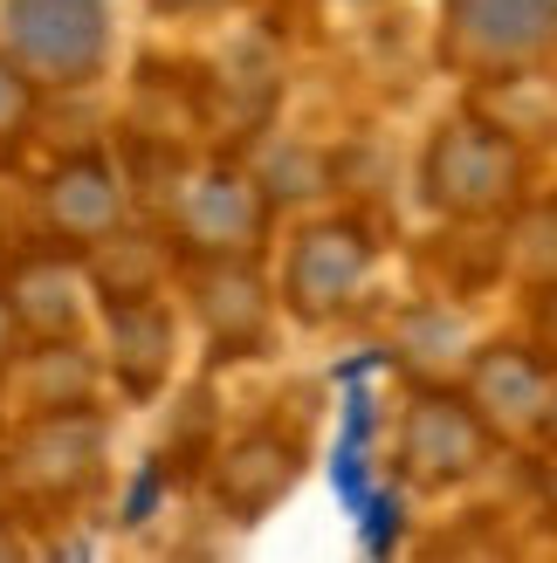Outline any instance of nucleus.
Listing matches in <instances>:
<instances>
[{"instance_id": "obj_1", "label": "nucleus", "mask_w": 557, "mask_h": 563, "mask_svg": "<svg viewBox=\"0 0 557 563\" xmlns=\"http://www.w3.org/2000/svg\"><path fill=\"white\" fill-rule=\"evenodd\" d=\"M523 179H531V158H523V137L495 118H448L427 137L421 158V192L434 213L448 220H495L523 200Z\"/></svg>"}, {"instance_id": "obj_10", "label": "nucleus", "mask_w": 557, "mask_h": 563, "mask_svg": "<svg viewBox=\"0 0 557 563\" xmlns=\"http://www.w3.org/2000/svg\"><path fill=\"white\" fill-rule=\"evenodd\" d=\"M14 317L28 336H76L83 317H90V275H83L76 262H28L14 275Z\"/></svg>"}, {"instance_id": "obj_14", "label": "nucleus", "mask_w": 557, "mask_h": 563, "mask_svg": "<svg viewBox=\"0 0 557 563\" xmlns=\"http://www.w3.org/2000/svg\"><path fill=\"white\" fill-rule=\"evenodd\" d=\"M90 357H83L76 336H42V351L21 357V399L28 412H69V406H90Z\"/></svg>"}, {"instance_id": "obj_12", "label": "nucleus", "mask_w": 557, "mask_h": 563, "mask_svg": "<svg viewBox=\"0 0 557 563\" xmlns=\"http://www.w3.org/2000/svg\"><path fill=\"white\" fill-rule=\"evenodd\" d=\"M118 220H124V192H118V179H110L97 158L55 173V186H48V228L63 241H110Z\"/></svg>"}, {"instance_id": "obj_4", "label": "nucleus", "mask_w": 557, "mask_h": 563, "mask_svg": "<svg viewBox=\"0 0 557 563\" xmlns=\"http://www.w3.org/2000/svg\"><path fill=\"white\" fill-rule=\"evenodd\" d=\"M489 419L468 406V391H448V385H421L400 412V440H393V461L400 474L421 495H448L461 482H476L489 467Z\"/></svg>"}, {"instance_id": "obj_5", "label": "nucleus", "mask_w": 557, "mask_h": 563, "mask_svg": "<svg viewBox=\"0 0 557 563\" xmlns=\"http://www.w3.org/2000/svg\"><path fill=\"white\" fill-rule=\"evenodd\" d=\"M379 247L358 220H317L290 241V262H283V302L296 309L303 323H338L345 309L365 296Z\"/></svg>"}, {"instance_id": "obj_15", "label": "nucleus", "mask_w": 557, "mask_h": 563, "mask_svg": "<svg viewBox=\"0 0 557 563\" xmlns=\"http://www.w3.org/2000/svg\"><path fill=\"white\" fill-rule=\"evenodd\" d=\"M28 110H35V82H28L8 55H0V145L28 131Z\"/></svg>"}, {"instance_id": "obj_21", "label": "nucleus", "mask_w": 557, "mask_h": 563, "mask_svg": "<svg viewBox=\"0 0 557 563\" xmlns=\"http://www.w3.org/2000/svg\"><path fill=\"white\" fill-rule=\"evenodd\" d=\"M544 440L557 446V385H550V412H544Z\"/></svg>"}, {"instance_id": "obj_20", "label": "nucleus", "mask_w": 557, "mask_h": 563, "mask_svg": "<svg viewBox=\"0 0 557 563\" xmlns=\"http://www.w3.org/2000/svg\"><path fill=\"white\" fill-rule=\"evenodd\" d=\"M8 501H14V474L0 467V522H8Z\"/></svg>"}, {"instance_id": "obj_9", "label": "nucleus", "mask_w": 557, "mask_h": 563, "mask_svg": "<svg viewBox=\"0 0 557 563\" xmlns=\"http://www.w3.org/2000/svg\"><path fill=\"white\" fill-rule=\"evenodd\" d=\"M193 309L220 344H262L269 336V282L248 255H200L193 268Z\"/></svg>"}, {"instance_id": "obj_7", "label": "nucleus", "mask_w": 557, "mask_h": 563, "mask_svg": "<svg viewBox=\"0 0 557 563\" xmlns=\"http://www.w3.org/2000/svg\"><path fill=\"white\" fill-rule=\"evenodd\" d=\"M110 454V433L90 406H69V412H35L28 433L14 446V495H35V501H76L83 488L103 474Z\"/></svg>"}, {"instance_id": "obj_16", "label": "nucleus", "mask_w": 557, "mask_h": 563, "mask_svg": "<svg viewBox=\"0 0 557 563\" xmlns=\"http://www.w3.org/2000/svg\"><path fill=\"white\" fill-rule=\"evenodd\" d=\"M537 351L557 364V282H544V296H537Z\"/></svg>"}, {"instance_id": "obj_13", "label": "nucleus", "mask_w": 557, "mask_h": 563, "mask_svg": "<svg viewBox=\"0 0 557 563\" xmlns=\"http://www.w3.org/2000/svg\"><path fill=\"white\" fill-rule=\"evenodd\" d=\"M118 378L131 391H159L165 372H173V344H179V330H173V309L152 302V296H131L118 309Z\"/></svg>"}, {"instance_id": "obj_22", "label": "nucleus", "mask_w": 557, "mask_h": 563, "mask_svg": "<svg viewBox=\"0 0 557 563\" xmlns=\"http://www.w3.org/2000/svg\"><path fill=\"white\" fill-rule=\"evenodd\" d=\"M345 8H372V0H345Z\"/></svg>"}, {"instance_id": "obj_19", "label": "nucleus", "mask_w": 557, "mask_h": 563, "mask_svg": "<svg viewBox=\"0 0 557 563\" xmlns=\"http://www.w3.org/2000/svg\"><path fill=\"white\" fill-rule=\"evenodd\" d=\"M544 516H550V522H557V461H550V467H544Z\"/></svg>"}, {"instance_id": "obj_6", "label": "nucleus", "mask_w": 557, "mask_h": 563, "mask_svg": "<svg viewBox=\"0 0 557 563\" xmlns=\"http://www.w3.org/2000/svg\"><path fill=\"white\" fill-rule=\"evenodd\" d=\"M173 234L193 262L200 255H255L269 234V192L234 173V165H207L173 186Z\"/></svg>"}, {"instance_id": "obj_8", "label": "nucleus", "mask_w": 557, "mask_h": 563, "mask_svg": "<svg viewBox=\"0 0 557 563\" xmlns=\"http://www.w3.org/2000/svg\"><path fill=\"white\" fill-rule=\"evenodd\" d=\"M550 385H557V364L537 344H516V336L468 351V364H461V391H468V406L489 419L495 440H531V433H544Z\"/></svg>"}, {"instance_id": "obj_11", "label": "nucleus", "mask_w": 557, "mask_h": 563, "mask_svg": "<svg viewBox=\"0 0 557 563\" xmlns=\"http://www.w3.org/2000/svg\"><path fill=\"white\" fill-rule=\"evenodd\" d=\"M296 467H303V446L296 440H283V433H248L234 454H228V467H220V495H228L234 516H262V509H275V501L290 495Z\"/></svg>"}, {"instance_id": "obj_17", "label": "nucleus", "mask_w": 557, "mask_h": 563, "mask_svg": "<svg viewBox=\"0 0 557 563\" xmlns=\"http://www.w3.org/2000/svg\"><path fill=\"white\" fill-rule=\"evenodd\" d=\"M14 351H21V317H14V296L0 289V372L14 364Z\"/></svg>"}, {"instance_id": "obj_2", "label": "nucleus", "mask_w": 557, "mask_h": 563, "mask_svg": "<svg viewBox=\"0 0 557 563\" xmlns=\"http://www.w3.org/2000/svg\"><path fill=\"white\" fill-rule=\"evenodd\" d=\"M0 55L35 90L90 82L110 63V0H8L0 8Z\"/></svg>"}, {"instance_id": "obj_18", "label": "nucleus", "mask_w": 557, "mask_h": 563, "mask_svg": "<svg viewBox=\"0 0 557 563\" xmlns=\"http://www.w3.org/2000/svg\"><path fill=\"white\" fill-rule=\"evenodd\" d=\"M152 8H165V14H200V8H228V0H152Z\"/></svg>"}, {"instance_id": "obj_3", "label": "nucleus", "mask_w": 557, "mask_h": 563, "mask_svg": "<svg viewBox=\"0 0 557 563\" xmlns=\"http://www.w3.org/2000/svg\"><path fill=\"white\" fill-rule=\"evenodd\" d=\"M557 55V0H440V63L461 76H516Z\"/></svg>"}]
</instances>
